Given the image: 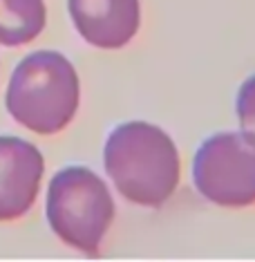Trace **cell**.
I'll return each instance as SVG.
<instances>
[{
	"label": "cell",
	"mask_w": 255,
	"mask_h": 262,
	"mask_svg": "<svg viewBox=\"0 0 255 262\" xmlns=\"http://www.w3.org/2000/svg\"><path fill=\"white\" fill-rule=\"evenodd\" d=\"M235 112L240 128L255 137V74L240 85L235 99Z\"/></svg>",
	"instance_id": "obj_8"
},
{
	"label": "cell",
	"mask_w": 255,
	"mask_h": 262,
	"mask_svg": "<svg viewBox=\"0 0 255 262\" xmlns=\"http://www.w3.org/2000/svg\"><path fill=\"white\" fill-rule=\"evenodd\" d=\"M47 222L65 247L99 255L114 224L117 204L108 184L87 166H65L47 186Z\"/></svg>",
	"instance_id": "obj_3"
},
{
	"label": "cell",
	"mask_w": 255,
	"mask_h": 262,
	"mask_svg": "<svg viewBox=\"0 0 255 262\" xmlns=\"http://www.w3.org/2000/svg\"><path fill=\"white\" fill-rule=\"evenodd\" d=\"M45 157L32 141L0 135V222H16L36 204Z\"/></svg>",
	"instance_id": "obj_5"
},
{
	"label": "cell",
	"mask_w": 255,
	"mask_h": 262,
	"mask_svg": "<svg viewBox=\"0 0 255 262\" xmlns=\"http://www.w3.org/2000/svg\"><path fill=\"white\" fill-rule=\"evenodd\" d=\"M79 105V72L61 52H32L9 76L5 108L16 123L34 135L52 137L63 133L74 121Z\"/></svg>",
	"instance_id": "obj_2"
},
{
	"label": "cell",
	"mask_w": 255,
	"mask_h": 262,
	"mask_svg": "<svg viewBox=\"0 0 255 262\" xmlns=\"http://www.w3.org/2000/svg\"><path fill=\"white\" fill-rule=\"evenodd\" d=\"M74 29L87 45L114 52L139 34V0H67Z\"/></svg>",
	"instance_id": "obj_6"
},
{
	"label": "cell",
	"mask_w": 255,
	"mask_h": 262,
	"mask_svg": "<svg viewBox=\"0 0 255 262\" xmlns=\"http://www.w3.org/2000/svg\"><path fill=\"white\" fill-rule=\"evenodd\" d=\"M47 25L45 0H0V45L22 47L36 40Z\"/></svg>",
	"instance_id": "obj_7"
},
{
	"label": "cell",
	"mask_w": 255,
	"mask_h": 262,
	"mask_svg": "<svg viewBox=\"0 0 255 262\" xmlns=\"http://www.w3.org/2000/svg\"><path fill=\"white\" fill-rule=\"evenodd\" d=\"M193 184L215 206H255V137L244 130L206 137L193 157Z\"/></svg>",
	"instance_id": "obj_4"
},
{
	"label": "cell",
	"mask_w": 255,
	"mask_h": 262,
	"mask_svg": "<svg viewBox=\"0 0 255 262\" xmlns=\"http://www.w3.org/2000/svg\"><path fill=\"white\" fill-rule=\"evenodd\" d=\"M103 166L117 193L144 208L164 206L181 177L175 139L150 121L119 123L105 139Z\"/></svg>",
	"instance_id": "obj_1"
}]
</instances>
